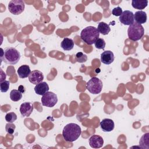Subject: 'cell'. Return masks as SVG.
<instances>
[{
	"label": "cell",
	"mask_w": 149,
	"mask_h": 149,
	"mask_svg": "<svg viewBox=\"0 0 149 149\" xmlns=\"http://www.w3.org/2000/svg\"><path fill=\"white\" fill-rule=\"evenodd\" d=\"M81 133V129L79 125L74 123H70L63 127L62 136L66 141L73 142L80 137Z\"/></svg>",
	"instance_id": "obj_1"
},
{
	"label": "cell",
	"mask_w": 149,
	"mask_h": 149,
	"mask_svg": "<svg viewBox=\"0 0 149 149\" xmlns=\"http://www.w3.org/2000/svg\"><path fill=\"white\" fill-rule=\"evenodd\" d=\"M100 33L94 26H87L82 30L80 33L81 39L87 44L92 45L98 38Z\"/></svg>",
	"instance_id": "obj_2"
},
{
	"label": "cell",
	"mask_w": 149,
	"mask_h": 149,
	"mask_svg": "<svg viewBox=\"0 0 149 149\" xmlns=\"http://www.w3.org/2000/svg\"><path fill=\"white\" fill-rule=\"evenodd\" d=\"M20 59V52L13 47H8L4 50V55L2 59H0L1 61H3L5 63L9 65L16 64Z\"/></svg>",
	"instance_id": "obj_3"
},
{
	"label": "cell",
	"mask_w": 149,
	"mask_h": 149,
	"mask_svg": "<svg viewBox=\"0 0 149 149\" xmlns=\"http://www.w3.org/2000/svg\"><path fill=\"white\" fill-rule=\"evenodd\" d=\"M144 34V29L141 24L133 22L129 25L127 29V35L130 40L136 41L140 40Z\"/></svg>",
	"instance_id": "obj_4"
},
{
	"label": "cell",
	"mask_w": 149,
	"mask_h": 149,
	"mask_svg": "<svg viewBox=\"0 0 149 149\" xmlns=\"http://www.w3.org/2000/svg\"><path fill=\"white\" fill-rule=\"evenodd\" d=\"M103 87L102 81L96 77L91 78L86 84L87 90L93 94H98L101 93Z\"/></svg>",
	"instance_id": "obj_5"
},
{
	"label": "cell",
	"mask_w": 149,
	"mask_h": 149,
	"mask_svg": "<svg viewBox=\"0 0 149 149\" xmlns=\"http://www.w3.org/2000/svg\"><path fill=\"white\" fill-rule=\"evenodd\" d=\"M24 3L22 0H12L8 4L9 12L14 15L21 14L24 11Z\"/></svg>",
	"instance_id": "obj_6"
},
{
	"label": "cell",
	"mask_w": 149,
	"mask_h": 149,
	"mask_svg": "<svg viewBox=\"0 0 149 149\" xmlns=\"http://www.w3.org/2000/svg\"><path fill=\"white\" fill-rule=\"evenodd\" d=\"M41 103L43 106L51 108L54 107L58 102L57 95L51 91H48L42 96Z\"/></svg>",
	"instance_id": "obj_7"
},
{
	"label": "cell",
	"mask_w": 149,
	"mask_h": 149,
	"mask_svg": "<svg viewBox=\"0 0 149 149\" xmlns=\"http://www.w3.org/2000/svg\"><path fill=\"white\" fill-rule=\"evenodd\" d=\"M119 20L123 24L129 26L134 22V13L130 10H125L119 16Z\"/></svg>",
	"instance_id": "obj_8"
},
{
	"label": "cell",
	"mask_w": 149,
	"mask_h": 149,
	"mask_svg": "<svg viewBox=\"0 0 149 149\" xmlns=\"http://www.w3.org/2000/svg\"><path fill=\"white\" fill-rule=\"evenodd\" d=\"M28 77L30 83L36 85L42 81L44 79V75L41 71L34 70L31 72Z\"/></svg>",
	"instance_id": "obj_9"
},
{
	"label": "cell",
	"mask_w": 149,
	"mask_h": 149,
	"mask_svg": "<svg viewBox=\"0 0 149 149\" xmlns=\"http://www.w3.org/2000/svg\"><path fill=\"white\" fill-rule=\"evenodd\" d=\"M89 144L91 148H100L103 146L104 140L101 136L94 134L89 139Z\"/></svg>",
	"instance_id": "obj_10"
},
{
	"label": "cell",
	"mask_w": 149,
	"mask_h": 149,
	"mask_svg": "<svg viewBox=\"0 0 149 149\" xmlns=\"http://www.w3.org/2000/svg\"><path fill=\"white\" fill-rule=\"evenodd\" d=\"M34 107L33 104L30 102L22 103L20 107V112L23 117L29 116L33 111Z\"/></svg>",
	"instance_id": "obj_11"
},
{
	"label": "cell",
	"mask_w": 149,
	"mask_h": 149,
	"mask_svg": "<svg viewBox=\"0 0 149 149\" xmlns=\"http://www.w3.org/2000/svg\"><path fill=\"white\" fill-rule=\"evenodd\" d=\"M100 126L101 130L105 132H109L113 130L115 127V124L113 121L109 118H105L102 119L100 123Z\"/></svg>",
	"instance_id": "obj_12"
},
{
	"label": "cell",
	"mask_w": 149,
	"mask_h": 149,
	"mask_svg": "<svg viewBox=\"0 0 149 149\" xmlns=\"http://www.w3.org/2000/svg\"><path fill=\"white\" fill-rule=\"evenodd\" d=\"M115 59L113 53L111 51H105L101 54V62L105 65L112 63Z\"/></svg>",
	"instance_id": "obj_13"
},
{
	"label": "cell",
	"mask_w": 149,
	"mask_h": 149,
	"mask_svg": "<svg viewBox=\"0 0 149 149\" xmlns=\"http://www.w3.org/2000/svg\"><path fill=\"white\" fill-rule=\"evenodd\" d=\"M34 89L35 93L37 94L43 95L44 94H45L48 91L49 88L48 84L46 82L42 81L36 84Z\"/></svg>",
	"instance_id": "obj_14"
},
{
	"label": "cell",
	"mask_w": 149,
	"mask_h": 149,
	"mask_svg": "<svg viewBox=\"0 0 149 149\" xmlns=\"http://www.w3.org/2000/svg\"><path fill=\"white\" fill-rule=\"evenodd\" d=\"M147 18L146 13L142 10L137 11L134 14V20H135L136 23L140 24L145 23L147 22Z\"/></svg>",
	"instance_id": "obj_15"
},
{
	"label": "cell",
	"mask_w": 149,
	"mask_h": 149,
	"mask_svg": "<svg viewBox=\"0 0 149 149\" xmlns=\"http://www.w3.org/2000/svg\"><path fill=\"white\" fill-rule=\"evenodd\" d=\"M17 72L20 78L24 79L29 77L30 73H31V70L29 65H23L18 68Z\"/></svg>",
	"instance_id": "obj_16"
},
{
	"label": "cell",
	"mask_w": 149,
	"mask_h": 149,
	"mask_svg": "<svg viewBox=\"0 0 149 149\" xmlns=\"http://www.w3.org/2000/svg\"><path fill=\"white\" fill-rule=\"evenodd\" d=\"M61 46L64 51H70L73 48L74 42L71 38H64L61 43Z\"/></svg>",
	"instance_id": "obj_17"
},
{
	"label": "cell",
	"mask_w": 149,
	"mask_h": 149,
	"mask_svg": "<svg viewBox=\"0 0 149 149\" xmlns=\"http://www.w3.org/2000/svg\"><path fill=\"white\" fill-rule=\"evenodd\" d=\"M148 2L147 0H133L132 5L135 9L142 10L147 6Z\"/></svg>",
	"instance_id": "obj_18"
},
{
	"label": "cell",
	"mask_w": 149,
	"mask_h": 149,
	"mask_svg": "<svg viewBox=\"0 0 149 149\" xmlns=\"http://www.w3.org/2000/svg\"><path fill=\"white\" fill-rule=\"evenodd\" d=\"M139 146L141 148H149V133L144 134L140 139Z\"/></svg>",
	"instance_id": "obj_19"
},
{
	"label": "cell",
	"mask_w": 149,
	"mask_h": 149,
	"mask_svg": "<svg viewBox=\"0 0 149 149\" xmlns=\"http://www.w3.org/2000/svg\"><path fill=\"white\" fill-rule=\"evenodd\" d=\"M97 29L99 33H101L102 35H107L111 31V28L109 27V26L107 23L103 22H100L98 24V27Z\"/></svg>",
	"instance_id": "obj_20"
},
{
	"label": "cell",
	"mask_w": 149,
	"mask_h": 149,
	"mask_svg": "<svg viewBox=\"0 0 149 149\" xmlns=\"http://www.w3.org/2000/svg\"><path fill=\"white\" fill-rule=\"evenodd\" d=\"M22 98V93L18 90H12L10 93V98L12 101L17 102Z\"/></svg>",
	"instance_id": "obj_21"
},
{
	"label": "cell",
	"mask_w": 149,
	"mask_h": 149,
	"mask_svg": "<svg viewBox=\"0 0 149 149\" xmlns=\"http://www.w3.org/2000/svg\"><path fill=\"white\" fill-rule=\"evenodd\" d=\"M94 45L96 48L99 49H104L105 47V42L103 38H98L95 42Z\"/></svg>",
	"instance_id": "obj_22"
},
{
	"label": "cell",
	"mask_w": 149,
	"mask_h": 149,
	"mask_svg": "<svg viewBox=\"0 0 149 149\" xmlns=\"http://www.w3.org/2000/svg\"><path fill=\"white\" fill-rule=\"evenodd\" d=\"M76 60L79 63L85 62L87 60V56L81 52H79L76 54Z\"/></svg>",
	"instance_id": "obj_23"
},
{
	"label": "cell",
	"mask_w": 149,
	"mask_h": 149,
	"mask_svg": "<svg viewBox=\"0 0 149 149\" xmlns=\"http://www.w3.org/2000/svg\"><path fill=\"white\" fill-rule=\"evenodd\" d=\"M17 119V115L15 113L11 112L7 113L5 116V120L8 123H13Z\"/></svg>",
	"instance_id": "obj_24"
},
{
	"label": "cell",
	"mask_w": 149,
	"mask_h": 149,
	"mask_svg": "<svg viewBox=\"0 0 149 149\" xmlns=\"http://www.w3.org/2000/svg\"><path fill=\"white\" fill-rule=\"evenodd\" d=\"M10 86V82L8 80H5L1 82L0 84V90L2 93H6L9 90Z\"/></svg>",
	"instance_id": "obj_25"
},
{
	"label": "cell",
	"mask_w": 149,
	"mask_h": 149,
	"mask_svg": "<svg viewBox=\"0 0 149 149\" xmlns=\"http://www.w3.org/2000/svg\"><path fill=\"white\" fill-rule=\"evenodd\" d=\"M16 126L13 123H8L5 126V130L9 134H12L15 130Z\"/></svg>",
	"instance_id": "obj_26"
},
{
	"label": "cell",
	"mask_w": 149,
	"mask_h": 149,
	"mask_svg": "<svg viewBox=\"0 0 149 149\" xmlns=\"http://www.w3.org/2000/svg\"><path fill=\"white\" fill-rule=\"evenodd\" d=\"M122 12H123L122 9L119 6L113 8L112 10V14L115 16H120L122 13Z\"/></svg>",
	"instance_id": "obj_27"
},
{
	"label": "cell",
	"mask_w": 149,
	"mask_h": 149,
	"mask_svg": "<svg viewBox=\"0 0 149 149\" xmlns=\"http://www.w3.org/2000/svg\"><path fill=\"white\" fill-rule=\"evenodd\" d=\"M1 80L0 81L2 82L5 81V79H6V74L2 71V69H1Z\"/></svg>",
	"instance_id": "obj_28"
},
{
	"label": "cell",
	"mask_w": 149,
	"mask_h": 149,
	"mask_svg": "<svg viewBox=\"0 0 149 149\" xmlns=\"http://www.w3.org/2000/svg\"><path fill=\"white\" fill-rule=\"evenodd\" d=\"M18 90H19V91H20L22 93H24V91H25L24 87L23 86H22V85H20V86H19V87H18Z\"/></svg>",
	"instance_id": "obj_29"
},
{
	"label": "cell",
	"mask_w": 149,
	"mask_h": 149,
	"mask_svg": "<svg viewBox=\"0 0 149 149\" xmlns=\"http://www.w3.org/2000/svg\"><path fill=\"white\" fill-rule=\"evenodd\" d=\"M1 56H0V59H2L3 55H4V51L2 48H1Z\"/></svg>",
	"instance_id": "obj_30"
}]
</instances>
